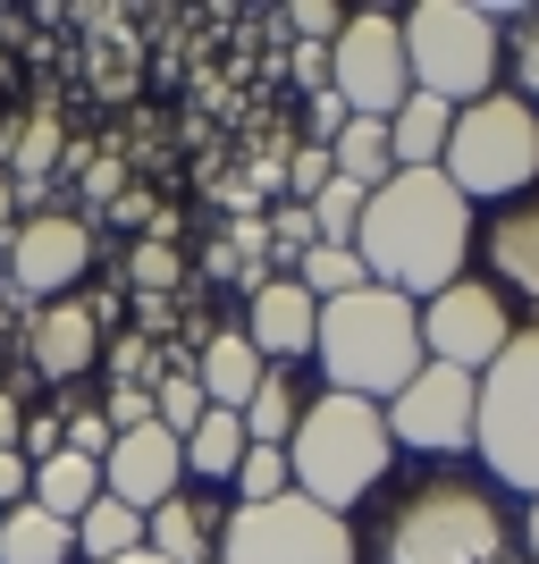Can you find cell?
<instances>
[{"instance_id": "6da1fadb", "label": "cell", "mask_w": 539, "mask_h": 564, "mask_svg": "<svg viewBox=\"0 0 539 564\" xmlns=\"http://www.w3.org/2000/svg\"><path fill=\"white\" fill-rule=\"evenodd\" d=\"M472 245H481L472 203L446 186L439 169H397V177L363 203V228H354V253H363L371 286H388L405 304H430L439 286L464 279Z\"/></svg>"}, {"instance_id": "7a4b0ae2", "label": "cell", "mask_w": 539, "mask_h": 564, "mask_svg": "<svg viewBox=\"0 0 539 564\" xmlns=\"http://www.w3.org/2000/svg\"><path fill=\"white\" fill-rule=\"evenodd\" d=\"M379 564H515V514L489 480L422 471L379 514Z\"/></svg>"}, {"instance_id": "3957f363", "label": "cell", "mask_w": 539, "mask_h": 564, "mask_svg": "<svg viewBox=\"0 0 539 564\" xmlns=\"http://www.w3.org/2000/svg\"><path fill=\"white\" fill-rule=\"evenodd\" d=\"M312 362H321V379L337 397L388 404L405 379L430 362L422 354V304H405L388 286H354V295L321 304V321H312Z\"/></svg>"}, {"instance_id": "277c9868", "label": "cell", "mask_w": 539, "mask_h": 564, "mask_svg": "<svg viewBox=\"0 0 539 564\" xmlns=\"http://www.w3.org/2000/svg\"><path fill=\"white\" fill-rule=\"evenodd\" d=\"M388 464H397L388 404H371V397H337V388H321V397L304 404L295 438H287L295 497H312V506H328V514H354V506H363V497L388 480Z\"/></svg>"}, {"instance_id": "5b68a950", "label": "cell", "mask_w": 539, "mask_h": 564, "mask_svg": "<svg viewBox=\"0 0 539 564\" xmlns=\"http://www.w3.org/2000/svg\"><path fill=\"white\" fill-rule=\"evenodd\" d=\"M397 25H405L413 94L446 101V110L497 94V68H506V9H472V0H413Z\"/></svg>"}, {"instance_id": "8992f818", "label": "cell", "mask_w": 539, "mask_h": 564, "mask_svg": "<svg viewBox=\"0 0 539 564\" xmlns=\"http://www.w3.org/2000/svg\"><path fill=\"white\" fill-rule=\"evenodd\" d=\"M439 177L464 194V203H515V194H531V177H539V110L515 101L506 85L481 94V101H464L455 127H446Z\"/></svg>"}, {"instance_id": "52a82bcc", "label": "cell", "mask_w": 539, "mask_h": 564, "mask_svg": "<svg viewBox=\"0 0 539 564\" xmlns=\"http://www.w3.org/2000/svg\"><path fill=\"white\" fill-rule=\"evenodd\" d=\"M472 455L489 464V489L539 497V321L506 337L481 371V413H472Z\"/></svg>"}, {"instance_id": "ba28073f", "label": "cell", "mask_w": 539, "mask_h": 564, "mask_svg": "<svg viewBox=\"0 0 539 564\" xmlns=\"http://www.w3.org/2000/svg\"><path fill=\"white\" fill-rule=\"evenodd\" d=\"M212 564H363V540H354L346 514L287 489L270 506H228Z\"/></svg>"}, {"instance_id": "9c48e42d", "label": "cell", "mask_w": 539, "mask_h": 564, "mask_svg": "<svg viewBox=\"0 0 539 564\" xmlns=\"http://www.w3.org/2000/svg\"><path fill=\"white\" fill-rule=\"evenodd\" d=\"M328 85L354 118H397L413 94V68H405V25L397 9H346L337 43H328Z\"/></svg>"}, {"instance_id": "30bf717a", "label": "cell", "mask_w": 539, "mask_h": 564, "mask_svg": "<svg viewBox=\"0 0 539 564\" xmlns=\"http://www.w3.org/2000/svg\"><path fill=\"white\" fill-rule=\"evenodd\" d=\"M472 413H481V379L446 371V362H422V371L388 397V438H397L405 455L455 464V455H472Z\"/></svg>"}, {"instance_id": "8fae6325", "label": "cell", "mask_w": 539, "mask_h": 564, "mask_svg": "<svg viewBox=\"0 0 539 564\" xmlns=\"http://www.w3.org/2000/svg\"><path fill=\"white\" fill-rule=\"evenodd\" d=\"M506 337H515V312H506V295H497L489 279H472V270L422 304V354L446 362V371L481 379L497 354H506Z\"/></svg>"}, {"instance_id": "7c38bea8", "label": "cell", "mask_w": 539, "mask_h": 564, "mask_svg": "<svg viewBox=\"0 0 539 564\" xmlns=\"http://www.w3.org/2000/svg\"><path fill=\"white\" fill-rule=\"evenodd\" d=\"M85 270H94V219L85 212H34L9 228V286H18L25 304H60V295H76L85 286Z\"/></svg>"}, {"instance_id": "4fadbf2b", "label": "cell", "mask_w": 539, "mask_h": 564, "mask_svg": "<svg viewBox=\"0 0 539 564\" xmlns=\"http://www.w3.org/2000/svg\"><path fill=\"white\" fill-rule=\"evenodd\" d=\"M101 321H110V295H60V304L25 312V371L51 388H76L101 362Z\"/></svg>"}, {"instance_id": "5bb4252c", "label": "cell", "mask_w": 539, "mask_h": 564, "mask_svg": "<svg viewBox=\"0 0 539 564\" xmlns=\"http://www.w3.org/2000/svg\"><path fill=\"white\" fill-rule=\"evenodd\" d=\"M186 489V455H177V438H169L161 422L127 430L110 455H101V497H118V506H136V514H152V506H169V497Z\"/></svg>"}, {"instance_id": "9a60e30c", "label": "cell", "mask_w": 539, "mask_h": 564, "mask_svg": "<svg viewBox=\"0 0 539 564\" xmlns=\"http://www.w3.org/2000/svg\"><path fill=\"white\" fill-rule=\"evenodd\" d=\"M312 321H321V304H312V295H304L295 279H287V270H270V279H261L254 295H245V321H236V329L254 337V354H261V362L295 371V362L312 354Z\"/></svg>"}, {"instance_id": "2e32d148", "label": "cell", "mask_w": 539, "mask_h": 564, "mask_svg": "<svg viewBox=\"0 0 539 564\" xmlns=\"http://www.w3.org/2000/svg\"><path fill=\"white\" fill-rule=\"evenodd\" d=\"M481 253H489V270H497V279H489L497 295H522V304H539V186L489 212V228H481Z\"/></svg>"}, {"instance_id": "e0dca14e", "label": "cell", "mask_w": 539, "mask_h": 564, "mask_svg": "<svg viewBox=\"0 0 539 564\" xmlns=\"http://www.w3.org/2000/svg\"><path fill=\"white\" fill-rule=\"evenodd\" d=\"M261 371H270V362L254 354V337L236 329V321H212V337L194 346V379H203V397H212L219 413H245V397L261 388Z\"/></svg>"}, {"instance_id": "ac0fdd59", "label": "cell", "mask_w": 539, "mask_h": 564, "mask_svg": "<svg viewBox=\"0 0 539 564\" xmlns=\"http://www.w3.org/2000/svg\"><path fill=\"white\" fill-rule=\"evenodd\" d=\"M143 547H152L161 564H212L219 556V506L194 497V489H177L169 506L143 514Z\"/></svg>"}, {"instance_id": "d6986e66", "label": "cell", "mask_w": 539, "mask_h": 564, "mask_svg": "<svg viewBox=\"0 0 539 564\" xmlns=\"http://www.w3.org/2000/svg\"><path fill=\"white\" fill-rule=\"evenodd\" d=\"M304 404H312L304 371H279V362H270L236 422H245V438H254V447H287V438H295V422H304Z\"/></svg>"}, {"instance_id": "ffe728a7", "label": "cell", "mask_w": 539, "mask_h": 564, "mask_svg": "<svg viewBox=\"0 0 539 564\" xmlns=\"http://www.w3.org/2000/svg\"><path fill=\"white\" fill-rule=\"evenodd\" d=\"M328 169H337V186L379 194L388 177H397V143H388V118H346V135L328 143Z\"/></svg>"}, {"instance_id": "44dd1931", "label": "cell", "mask_w": 539, "mask_h": 564, "mask_svg": "<svg viewBox=\"0 0 539 564\" xmlns=\"http://www.w3.org/2000/svg\"><path fill=\"white\" fill-rule=\"evenodd\" d=\"M245 447H254V438H245V422H236V413H219V404L186 430V438H177V455H186V480H194V489H212V480H236Z\"/></svg>"}, {"instance_id": "7402d4cb", "label": "cell", "mask_w": 539, "mask_h": 564, "mask_svg": "<svg viewBox=\"0 0 539 564\" xmlns=\"http://www.w3.org/2000/svg\"><path fill=\"white\" fill-rule=\"evenodd\" d=\"M0 564H76V522L43 506H9L0 514Z\"/></svg>"}, {"instance_id": "603a6c76", "label": "cell", "mask_w": 539, "mask_h": 564, "mask_svg": "<svg viewBox=\"0 0 539 564\" xmlns=\"http://www.w3.org/2000/svg\"><path fill=\"white\" fill-rule=\"evenodd\" d=\"M101 497V464H85V455H51V464H34V489H25V506H43V514H60V522H76L85 506Z\"/></svg>"}, {"instance_id": "cb8c5ba5", "label": "cell", "mask_w": 539, "mask_h": 564, "mask_svg": "<svg viewBox=\"0 0 539 564\" xmlns=\"http://www.w3.org/2000/svg\"><path fill=\"white\" fill-rule=\"evenodd\" d=\"M143 547V514L136 506H118V497H94L85 514H76V564H118Z\"/></svg>"}, {"instance_id": "d4e9b609", "label": "cell", "mask_w": 539, "mask_h": 564, "mask_svg": "<svg viewBox=\"0 0 539 564\" xmlns=\"http://www.w3.org/2000/svg\"><path fill=\"white\" fill-rule=\"evenodd\" d=\"M446 127H455V110L430 94H405V110L388 118V143H397V169H439L446 152Z\"/></svg>"}, {"instance_id": "484cf974", "label": "cell", "mask_w": 539, "mask_h": 564, "mask_svg": "<svg viewBox=\"0 0 539 564\" xmlns=\"http://www.w3.org/2000/svg\"><path fill=\"white\" fill-rule=\"evenodd\" d=\"M295 286H304L312 304H337V295H354V286H371V270H363L354 245H312V253L295 261Z\"/></svg>"}, {"instance_id": "4316f807", "label": "cell", "mask_w": 539, "mask_h": 564, "mask_svg": "<svg viewBox=\"0 0 539 564\" xmlns=\"http://www.w3.org/2000/svg\"><path fill=\"white\" fill-rule=\"evenodd\" d=\"M127 286H136V295H177V286H186V253H177L169 236H136V245H127Z\"/></svg>"}, {"instance_id": "83f0119b", "label": "cell", "mask_w": 539, "mask_h": 564, "mask_svg": "<svg viewBox=\"0 0 539 564\" xmlns=\"http://www.w3.org/2000/svg\"><path fill=\"white\" fill-rule=\"evenodd\" d=\"M203 413H212V397H203V379H194V371H161V379H152V422H161L169 438H186Z\"/></svg>"}, {"instance_id": "f1b7e54d", "label": "cell", "mask_w": 539, "mask_h": 564, "mask_svg": "<svg viewBox=\"0 0 539 564\" xmlns=\"http://www.w3.org/2000/svg\"><path fill=\"white\" fill-rule=\"evenodd\" d=\"M101 371H110V388H143L152 397V379H161V346L143 329H118V337H101Z\"/></svg>"}, {"instance_id": "f546056e", "label": "cell", "mask_w": 539, "mask_h": 564, "mask_svg": "<svg viewBox=\"0 0 539 564\" xmlns=\"http://www.w3.org/2000/svg\"><path fill=\"white\" fill-rule=\"evenodd\" d=\"M506 68H515L506 94L539 110V9H506Z\"/></svg>"}, {"instance_id": "4dcf8cb0", "label": "cell", "mask_w": 539, "mask_h": 564, "mask_svg": "<svg viewBox=\"0 0 539 564\" xmlns=\"http://www.w3.org/2000/svg\"><path fill=\"white\" fill-rule=\"evenodd\" d=\"M261 228H270V261H287V279H295V261L321 245V236H312V203H287V194L261 212Z\"/></svg>"}, {"instance_id": "1f68e13d", "label": "cell", "mask_w": 539, "mask_h": 564, "mask_svg": "<svg viewBox=\"0 0 539 564\" xmlns=\"http://www.w3.org/2000/svg\"><path fill=\"white\" fill-rule=\"evenodd\" d=\"M60 447H68V455H85V464H101V455L118 447V430H110V413H101V397H68V422H60Z\"/></svg>"}, {"instance_id": "d6a6232c", "label": "cell", "mask_w": 539, "mask_h": 564, "mask_svg": "<svg viewBox=\"0 0 539 564\" xmlns=\"http://www.w3.org/2000/svg\"><path fill=\"white\" fill-rule=\"evenodd\" d=\"M363 203H371L363 186H337V177H328V194H312V236H321V245H354Z\"/></svg>"}, {"instance_id": "836d02e7", "label": "cell", "mask_w": 539, "mask_h": 564, "mask_svg": "<svg viewBox=\"0 0 539 564\" xmlns=\"http://www.w3.org/2000/svg\"><path fill=\"white\" fill-rule=\"evenodd\" d=\"M295 489V471H287V447H245V464H236V497L245 506H270V497Z\"/></svg>"}, {"instance_id": "e575fe53", "label": "cell", "mask_w": 539, "mask_h": 564, "mask_svg": "<svg viewBox=\"0 0 539 564\" xmlns=\"http://www.w3.org/2000/svg\"><path fill=\"white\" fill-rule=\"evenodd\" d=\"M328 177H337V169H328V152H321V143H304V152L287 161V203H312V194H328Z\"/></svg>"}, {"instance_id": "d590c367", "label": "cell", "mask_w": 539, "mask_h": 564, "mask_svg": "<svg viewBox=\"0 0 539 564\" xmlns=\"http://www.w3.org/2000/svg\"><path fill=\"white\" fill-rule=\"evenodd\" d=\"M287 25H295L304 43H337V25H346V9H337V0H295V9H287Z\"/></svg>"}, {"instance_id": "8d00e7d4", "label": "cell", "mask_w": 539, "mask_h": 564, "mask_svg": "<svg viewBox=\"0 0 539 564\" xmlns=\"http://www.w3.org/2000/svg\"><path fill=\"white\" fill-rule=\"evenodd\" d=\"M346 101H337V85H328V94H312L304 101V127H312V143H321V152H328V143H337V135H346Z\"/></svg>"}, {"instance_id": "74e56055", "label": "cell", "mask_w": 539, "mask_h": 564, "mask_svg": "<svg viewBox=\"0 0 539 564\" xmlns=\"http://www.w3.org/2000/svg\"><path fill=\"white\" fill-rule=\"evenodd\" d=\"M101 413H110V430L127 438V430L152 422V397H143V388H101Z\"/></svg>"}, {"instance_id": "f35d334b", "label": "cell", "mask_w": 539, "mask_h": 564, "mask_svg": "<svg viewBox=\"0 0 539 564\" xmlns=\"http://www.w3.org/2000/svg\"><path fill=\"white\" fill-rule=\"evenodd\" d=\"M287 76H295L304 94H328V43H295L287 51Z\"/></svg>"}, {"instance_id": "ab89813d", "label": "cell", "mask_w": 539, "mask_h": 564, "mask_svg": "<svg viewBox=\"0 0 539 564\" xmlns=\"http://www.w3.org/2000/svg\"><path fill=\"white\" fill-rule=\"evenodd\" d=\"M25 489H34V464H25L18 447H0V514H9V506H25Z\"/></svg>"}, {"instance_id": "60d3db41", "label": "cell", "mask_w": 539, "mask_h": 564, "mask_svg": "<svg viewBox=\"0 0 539 564\" xmlns=\"http://www.w3.org/2000/svg\"><path fill=\"white\" fill-rule=\"evenodd\" d=\"M18 430H25V397L0 388V447H18Z\"/></svg>"}, {"instance_id": "b9f144b4", "label": "cell", "mask_w": 539, "mask_h": 564, "mask_svg": "<svg viewBox=\"0 0 539 564\" xmlns=\"http://www.w3.org/2000/svg\"><path fill=\"white\" fill-rule=\"evenodd\" d=\"M522 564H539V497H522Z\"/></svg>"}, {"instance_id": "7bdbcfd3", "label": "cell", "mask_w": 539, "mask_h": 564, "mask_svg": "<svg viewBox=\"0 0 539 564\" xmlns=\"http://www.w3.org/2000/svg\"><path fill=\"white\" fill-rule=\"evenodd\" d=\"M9 228H18V194H9V177H0V245H9Z\"/></svg>"}, {"instance_id": "ee69618b", "label": "cell", "mask_w": 539, "mask_h": 564, "mask_svg": "<svg viewBox=\"0 0 539 564\" xmlns=\"http://www.w3.org/2000/svg\"><path fill=\"white\" fill-rule=\"evenodd\" d=\"M118 564H161V556H152V547H136V556H118Z\"/></svg>"}]
</instances>
